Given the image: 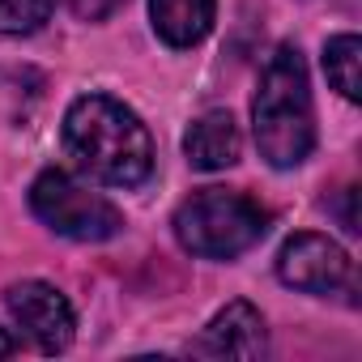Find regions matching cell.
Here are the masks:
<instances>
[{
	"mask_svg": "<svg viewBox=\"0 0 362 362\" xmlns=\"http://www.w3.org/2000/svg\"><path fill=\"white\" fill-rule=\"evenodd\" d=\"M64 149L77 170L111 188H136L153 170L149 128L111 94H81L64 111Z\"/></svg>",
	"mask_w": 362,
	"mask_h": 362,
	"instance_id": "6da1fadb",
	"label": "cell"
},
{
	"mask_svg": "<svg viewBox=\"0 0 362 362\" xmlns=\"http://www.w3.org/2000/svg\"><path fill=\"white\" fill-rule=\"evenodd\" d=\"M252 128L260 158L277 170H290L307 162L315 145V111H311V81L307 64L294 43L277 47V56L264 64L256 98H252Z\"/></svg>",
	"mask_w": 362,
	"mask_h": 362,
	"instance_id": "7a4b0ae2",
	"label": "cell"
},
{
	"mask_svg": "<svg viewBox=\"0 0 362 362\" xmlns=\"http://www.w3.org/2000/svg\"><path fill=\"white\" fill-rule=\"evenodd\" d=\"M269 230V214L230 188H201L175 209V239L201 260H235Z\"/></svg>",
	"mask_w": 362,
	"mask_h": 362,
	"instance_id": "3957f363",
	"label": "cell"
},
{
	"mask_svg": "<svg viewBox=\"0 0 362 362\" xmlns=\"http://www.w3.org/2000/svg\"><path fill=\"white\" fill-rule=\"evenodd\" d=\"M30 209L47 230H56L64 239H77V243L115 239L119 226H124L119 209L107 197H98L94 188H86L77 175H69L60 166H47L30 184Z\"/></svg>",
	"mask_w": 362,
	"mask_h": 362,
	"instance_id": "277c9868",
	"label": "cell"
},
{
	"mask_svg": "<svg viewBox=\"0 0 362 362\" xmlns=\"http://www.w3.org/2000/svg\"><path fill=\"white\" fill-rule=\"evenodd\" d=\"M277 277L303 294H345L349 303L358 290L349 252L328 235H311V230L286 239V247L277 252Z\"/></svg>",
	"mask_w": 362,
	"mask_h": 362,
	"instance_id": "5b68a950",
	"label": "cell"
},
{
	"mask_svg": "<svg viewBox=\"0 0 362 362\" xmlns=\"http://www.w3.org/2000/svg\"><path fill=\"white\" fill-rule=\"evenodd\" d=\"M5 303H9L13 324L22 328V337L35 349L60 354V349L73 345L77 315H73V303L56 286H47V281H18V286H9Z\"/></svg>",
	"mask_w": 362,
	"mask_h": 362,
	"instance_id": "8992f818",
	"label": "cell"
},
{
	"mask_svg": "<svg viewBox=\"0 0 362 362\" xmlns=\"http://www.w3.org/2000/svg\"><path fill=\"white\" fill-rule=\"evenodd\" d=\"M192 349L209 354V358H264L269 354V332H264V320L252 303H226L205 324V332Z\"/></svg>",
	"mask_w": 362,
	"mask_h": 362,
	"instance_id": "52a82bcc",
	"label": "cell"
},
{
	"mask_svg": "<svg viewBox=\"0 0 362 362\" xmlns=\"http://www.w3.org/2000/svg\"><path fill=\"white\" fill-rule=\"evenodd\" d=\"M239 149H243V136L230 111H205L184 132V153L197 170H226L239 162Z\"/></svg>",
	"mask_w": 362,
	"mask_h": 362,
	"instance_id": "ba28073f",
	"label": "cell"
},
{
	"mask_svg": "<svg viewBox=\"0 0 362 362\" xmlns=\"http://www.w3.org/2000/svg\"><path fill=\"white\" fill-rule=\"evenodd\" d=\"M153 30L166 47H197L218 18V0H149Z\"/></svg>",
	"mask_w": 362,
	"mask_h": 362,
	"instance_id": "9c48e42d",
	"label": "cell"
},
{
	"mask_svg": "<svg viewBox=\"0 0 362 362\" xmlns=\"http://www.w3.org/2000/svg\"><path fill=\"white\" fill-rule=\"evenodd\" d=\"M358 64H362V43H358V35H337V39H328V47H324V73H328L332 90H337L341 98H349V103L362 98Z\"/></svg>",
	"mask_w": 362,
	"mask_h": 362,
	"instance_id": "30bf717a",
	"label": "cell"
},
{
	"mask_svg": "<svg viewBox=\"0 0 362 362\" xmlns=\"http://www.w3.org/2000/svg\"><path fill=\"white\" fill-rule=\"evenodd\" d=\"M56 0H0V35H30L47 22Z\"/></svg>",
	"mask_w": 362,
	"mask_h": 362,
	"instance_id": "8fae6325",
	"label": "cell"
},
{
	"mask_svg": "<svg viewBox=\"0 0 362 362\" xmlns=\"http://www.w3.org/2000/svg\"><path fill=\"white\" fill-rule=\"evenodd\" d=\"M128 0H69V9L81 18V22H107L115 9H124Z\"/></svg>",
	"mask_w": 362,
	"mask_h": 362,
	"instance_id": "7c38bea8",
	"label": "cell"
},
{
	"mask_svg": "<svg viewBox=\"0 0 362 362\" xmlns=\"http://www.w3.org/2000/svg\"><path fill=\"white\" fill-rule=\"evenodd\" d=\"M13 354H18V341H13L5 328H0V358H13Z\"/></svg>",
	"mask_w": 362,
	"mask_h": 362,
	"instance_id": "4fadbf2b",
	"label": "cell"
}]
</instances>
